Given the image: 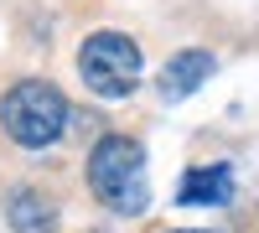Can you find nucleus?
Instances as JSON below:
<instances>
[{"label": "nucleus", "instance_id": "1", "mask_svg": "<svg viewBox=\"0 0 259 233\" xmlns=\"http://www.w3.org/2000/svg\"><path fill=\"white\" fill-rule=\"evenodd\" d=\"M89 187L104 207L124 218H140L150 207V176H145V145L130 135H104L89 151Z\"/></svg>", "mask_w": 259, "mask_h": 233}, {"label": "nucleus", "instance_id": "2", "mask_svg": "<svg viewBox=\"0 0 259 233\" xmlns=\"http://www.w3.org/2000/svg\"><path fill=\"white\" fill-rule=\"evenodd\" d=\"M0 124H6V135L16 145L41 151V145H52L68 130V99H62L52 83L26 78V83H16V88L0 99Z\"/></svg>", "mask_w": 259, "mask_h": 233}, {"label": "nucleus", "instance_id": "3", "mask_svg": "<svg viewBox=\"0 0 259 233\" xmlns=\"http://www.w3.org/2000/svg\"><path fill=\"white\" fill-rule=\"evenodd\" d=\"M78 73L99 99H124L140 83V47L124 31H94L78 52Z\"/></svg>", "mask_w": 259, "mask_h": 233}, {"label": "nucleus", "instance_id": "4", "mask_svg": "<svg viewBox=\"0 0 259 233\" xmlns=\"http://www.w3.org/2000/svg\"><path fill=\"white\" fill-rule=\"evenodd\" d=\"M212 78V52H202V47H187V52H177L161 68V94H166V104H177V99H192L202 88V83Z\"/></svg>", "mask_w": 259, "mask_h": 233}, {"label": "nucleus", "instance_id": "5", "mask_svg": "<svg viewBox=\"0 0 259 233\" xmlns=\"http://www.w3.org/2000/svg\"><path fill=\"white\" fill-rule=\"evenodd\" d=\"M233 197V171L228 166H192L177 187V202L182 207H223Z\"/></svg>", "mask_w": 259, "mask_h": 233}, {"label": "nucleus", "instance_id": "6", "mask_svg": "<svg viewBox=\"0 0 259 233\" xmlns=\"http://www.w3.org/2000/svg\"><path fill=\"white\" fill-rule=\"evenodd\" d=\"M6 218L16 233H52L57 228V213H52V202L31 192V187H16V192L6 197Z\"/></svg>", "mask_w": 259, "mask_h": 233}, {"label": "nucleus", "instance_id": "7", "mask_svg": "<svg viewBox=\"0 0 259 233\" xmlns=\"http://www.w3.org/2000/svg\"><path fill=\"white\" fill-rule=\"evenodd\" d=\"M171 233H202V228H171Z\"/></svg>", "mask_w": 259, "mask_h": 233}]
</instances>
